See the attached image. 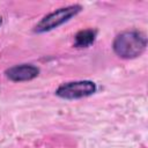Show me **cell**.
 I'll return each mask as SVG.
<instances>
[{
    "mask_svg": "<svg viewBox=\"0 0 148 148\" xmlns=\"http://www.w3.org/2000/svg\"><path fill=\"white\" fill-rule=\"evenodd\" d=\"M147 45V39L139 31H125L118 35L113 42L116 53L123 58H134L141 54Z\"/></svg>",
    "mask_w": 148,
    "mask_h": 148,
    "instance_id": "6da1fadb",
    "label": "cell"
},
{
    "mask_svg": "<svg viewBox=\"0 0 148 148\" xmlns=\"http://www.w3.org/2000/svg\"><path fill=\"white\" fill-rule=\"evenodd\" d=\"M80 10H81V7L77 6V5L59 8L57 10L50 13L49 15L44 16L39 21V23L36 25V31L43 32V31H49V30H51L53 28H57L58 25H60L64 22L68 21L72 16L76 15Z\"/></svg>",
    "mask_w": 148,
    "mask_h": 148,
    "instance_id": "7a4b0ae2",
    "label": "cell"
},
{
    "mask_svg": "<svg viewBox=\"0 0 148 148\" xmlns=\"http://www.w3.org/2000/svg\"><path fill=\"white\" fill-rule=\"evenodd\" d=\"M96 90V84L91 81H75V82H68L61 84L56 94L62 98L66 99H74V98H81L91 95Z\"/></svg>",
    "mask_w": 148,
    "mask_h": 148,
    "instance_id": "3957f363",
    "label": "cell"
},
{
    "mask_svg": "<svg viewBox=\"0 0 148 148\" xmlns=\"http://www.w3.org/2000/svg\"><path fill=\"white\" fill-rule=\"evenodd\" d=\"M39 73V69L30 64H23V65H17L14 67H10L9 69L6 71V74L8 79L12 81H28L32 80L36 77Z\"/></svg>",
    "mask_w": 148,
    "mask_h": 148,
    "instance_id": "277c9868",
    "label": "cell"
},
{
    "mask_svg": "<svg viewBox=\"0 0 148 148\" xmlns=\"http://www.w3.org/2000/svg\"><path fill=\"white\" fill-rule=\"evenodd\" d=\"M95 36H96V31L92 29L81 30L75 36V45L79 47L88 46L95 40Z\"/></svg>",
    "mask_w": 148,
    "mask_h": 148,
    "instance_id": "5b68a950",
    "label": "cell"
},
{
    "mask_svg": "<svg viewBox=\"0 0 148 148\" xmlns=\"http://www.w3.org/2000/svg\"><path fill=\"white\" fill-rule=\"evenodd\" d=\"M0 25H1V17H0Z\"/></svg>",
    "mask_w": 148,
    "mask_h": 148,
    "instance_id": "8992f818",
    "label": "cell"
}]
</instances>
